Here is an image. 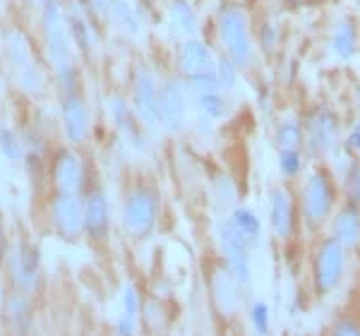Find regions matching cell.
<instances>
[{
    "instance_id": "d590c367",
    "label": "cell",
    "mask_w": 360,
    "mask_h": 336,
    "mask_svg": "<svg viewBox=\"0 0 360 336\" xmlns=\"http://www.w3.org/2000/svg\"><path fill=\"white\" fill-rule=\"evenodd\" d=\"M77 3L94 20H111V0H77Z\"/></svg>"
},
{
    "instance_id": "5b68a950",
    "label": "cell",
    "mask_w": 360,
    "mask_h": 336,
    "mask_svg": "<svg viewBox=\"0 0 360 336\" xmlns=\"http://www.w3.org/2000/svg\"><path fill=\"white\" fill-rule=\"evenodd\" d=\"M336 205V188L327 171L317 168L307 176L303 185V217L307 226H317L327 221Z\"/></svg>"
},
{
    "instance_id": "4fadbf2b",
    "label": "cell",
    "mask_w": 360,
    "mask_h": 336,
    "mask_svg": "<svg viewBox=\"0 0 360 336\" xmlns=\"http://www.w3.org/2000/svg\"><path fill=\"white\" fill-rule=\"evenodd\" d=\"M108 111L113 115V123L118 127L120 132H123V137L127 142L132 144V147L137 149V152H147L149 144H147V137H144V130H142V123H137V113H132L135 108L127 106V101L120 94H113L108 98Z\"/></svg>"
},
{
    "instance_id": "e575fe53",
    "label": "cell",
    "mask_w": 360,
    "mask_h": 336,
    "mask_svg": "<svg viewBox=\"0 0 360 336\" xmlns=\"http://www.w3.org/2000/svg\"><path fill=\"white\" fill-rule=\"evenodd\" d=\"M214 197H217L219 207H233L236 190H233V183H231L226 176L214 181Z\"/></svg>"
},
{
    "instance_id": "f546056e",
    "label": "cell",
    "mask_w": 360,
    "mask_h": 336,
    "mask_svg": "<svg viewBox=\"0 0 360 336\" xmlns=\"http://www.w3.org/2000/svg\"><path fill=\"white\" fill-rule=\"evenodd\" d=\"M238 70H240V67H238L226 53L219 58L217 60V77H219V84H221V91H233L236 89Z\"/></svg>"
},
{
    "instance_id": "ee69618b",
    "label": "cell",
    "mask_w": 360,
    "mask_h": 336,
    "mask_svg": "<svg viewBox=\"0 0 360 336\" xmlns=\"http://www.w3.org/2000/svg\"><path fill=\"white\" fill-rule=\"evenodd\" d=\"M358 98H360V91H358Z\"/></svg>"
},
{
    "instance_id": "cb8c5ba5",
    "label": "cell",
    "mask_w": 360,
    "mask_h": 336,
    "mask_svg": "<svg viewBox=\"0 0 360 336\" xmlns=\"http://www.w3.org/2000/svg\"><path fill=\"white\" fill-rule=\"evenodd\" d=\"M68 27H70V37H72L75 46L79 49V53L89 56L91 53V29H89V25H86V20H84L82 10H79V5H75V8L70 10Z\"/></svg>"
},
{
    "instance_id": "d6a6232c",
    "label": "cell",
    "mask_w": 360,
    "mask_h": 336,
    "mask_svg": "<svg viewBox=\"0 0 360 336\" xmlns=\"http://www.w3.org/2000/svg\"><path fill=\"white\" fill-rule=\"evenodd\" d=\"M346 197L351 205H358L360 207V161L358 159H351L348 164V171H346Z\"/></svg>"
},
{
    "instance_id": "e0dca14e",
    "label": "cell",
    "mask_w": 360,
    "mask_h": 336,
    "mask_svg": "<svg viewBox=\"0 0 360 336\" xmlns=\"http://www.w3.org/2000/svg\"><path fill=\"white\" fill-rule=\"evenodd\" d=\"M51 176H53V183L58 190L63 193H77L82 188V161L75 152L70 149H60L53 159V168H51Z\"/></svg>"
},
{
    "instance_id": "d6986e66",
    "label": "cell",
    "mask_w": 360,
    "mask_h": 336,
    "mask_svg": "<svg viewBox=\"0 0 360 336\" xmlns=\"http://www.w3.org/2000/svg\"><path fill=\"white\" fill-rule=\"evenodd\" d=\"M334 235L344 243V247H360V209L358 205L344 207L334 219Z\"/></svg>"
},
{
    "instance_id": "ac0fdd59",
    "label": "cell",
    "mask_w": 360,
    "mask_h": 336,
    "mask_svg": "<svg viewBox=\"0 0 360 336\" xmlns=\"http://www.w3.org/2000/svg\"><path fill=\"white\" fill-rule=\"evenodd\" d=\"M178 67L185 77H193V75L217 70V60H214L212 51H209V46L205 41H200V39H190V41H185L183 49H180Z\"/></svg>"
},
{
    "instance_id": "44dd1931",
    "label": "cell",
    "mask_w": 360,
    "mask_h": 336,
    "mask_svg": "<svg viewBox=\"0 0 360 336\" xmlns=\"http://www.w3.org/2000/svg\"><path fill=\"white\" fill-rule=\"evenodd\" d=\"M168 20H171L173 32L180 34V37H195L197 29H200L197 13L188 0H173L171 8H168Z\"/></svg>"
},
{
    "instance_id": "9a60e30c",
    "label": "cell",
    "mask_w": 360,
    "mask_h": 336,
    "mask_svg": "<svg viewBox=\"0 0 360 336\" xmlns=\"http://www.w3.org/2000/svg\"><path fill=\"white\" fill-rule=\"evenodd\" d=\"M108 228H111L108 200L101 190H94L84 200V231L91 240H106Z\"/></svg>"
},
{
    "instance_id": "4dcf8cb0",
    "label": "cell",
    "mask_w": 360,
    "mask_h": 336,
    "mask_svg": "<svg viewBox=\"0 0 360 336\" xmlns=\"http://www.w3.org/2000/svg\"><path fill=\"white\" fill-rule=\"evenodd\" d=\"M278 168L286 178H295L303 171V154L300 149H281L278 152Z\"/></svg>"
},
{
    "instance_id": "d4e9b609",
    "label": "cell",
    "mask_w": 360,
    "mask_h": 336,
    "mask_svg": "<svg viewBox=\"0 0 360 336\" xmlns=\"http://www.w3.org/2000/svg\"><path fill=\"white\" fill-rule=\"evenodd\" d=\"M276 147L278 152L281 149H303L305 147V127L300 125V120H283V123H278L276 127Z\"/></svg>"
},
{
    "instance_id": "7402d4cb",
    "label": "cell",
    "mask_w": 360,
    "mask_h": 336,
    "mask_svg": "<svg viewBox=\"0 0 360 336\" xmlns=\"http://www.w3.org/2000/svg\"><path fill=\"white\" fill-rule=\"evenodd\" d=\"M111 20L125 37H130V39L142 37V22H139V15L127 0H111Z\"/></svg>"
},
{
    "instance_id": "836d02e7",
    "label": "cell",
    "mask_w": 360,
    "mask_h": 336,
    "mask_svg": "<svg viewBox=\"0 0 360 336\" xmlns=\"http://www.w3.org/2000/svg\"><path fill=\"white\" fill-rule=\"evenodd\" d=\"M17 75H20V86L25 91H29V94H37V91L44 89V75L34 63L27 67H22V70H17Z\"/></svg>"
},
{
    "instance_id": "8d00e7d4",
    "label": "cell",
    "mask_w": 360,
    "mask_h": 336,
    "mask_svg": "<svg viewBox=\"0 0 360 336\" xmlns=\"http://www.w3.org/2000/svg\"><path fill=\"white\" fill-rule=\"evenodd\" d=\"M139 310H142V300H139V291L132 283H127L123 288V315H130L137 320Z\"/></svg>"
},
{
    "instance_id": "484cf974",
    "label": "cell",
    "mask_w": 360,
    "mask_h": 336,
    "mask_svg": "<svg viewBox=\"0 0 360 336\" xmlns=\"http://www.w3.org/2000/svg\"><path fill=\"white\" fill-rule=\"evenodd\" d=\"M8 315H10V322H13V329L15 332H27L32 327V308H29V300H27V293H15L8 303Z\"/></svg>"
},
{
    "instance_id": "603a6c76",
    "label": "cell",
    "mask_w": 360,
    "mask_h": 336,
    "mask_svg": "<svg viewBox=\"0 0 360 336\" xmlns=\"http://www.w3.org/2000/svg\"><path fill=\"white\" fill-rule=\"evenodd\" d=\"M332 51L339 60H351L358 51V29L353 22H344V25L336 27L332 37Z\"/></svg>"
},
{
    "instance_id": "6da1fadb",
    "label": "cell",
    "mask_w": 360,
    "mask_h": 336,
    "mask_svg": "<svg viewBox=\"0 0 360 336\" xmlns=\"http://www.w3.org/2000/svg\"><path fill=\"white\" fill-rule=\"evenodd\" d=\"M44 37H46V49H49V60L53 65L65 94H77V67L72 63V37H70L68 20L63 15L60 0H51L44 5Z\"/></svg>"
},
{
    "instance_id": "3957f363",
    "label": "cell",
    "mask_w": 360,
    "mask_h": 336,
    "mask_svg": "<svg viewBox=\"0 0 360 336\" xmlns=\"http://www.w3.org/2000/svg\"><path fill=\"white\" fill-rule=\"evenodd\" d=\"M159 217V195L149 185H135L127 193L123 207V226L127 235L135 240H144L156 226Z\"/></svg>"
},
{
    "instance_id": "f35d334b",
    "label": "cell",
    "mask_w": 360,
    "mask_h": 336,
    "mask_svg": "<svg viewBox=\"0 0 360 336\" xmlns=\"http://www.w3.org/2000/svg\"><path fill=\"white\" fill-rule=\"evenodd\" d=\"M334 334L339 336H360V324L353 320H341L334 324Z\"/></svg>"
},
{
    "instance_id": "277c9868",
    "label": "cell",
    "mask_w": 360,
    "mask_h": 336,
    "mask_svg": "<svg viewBox=\"0 0 360 336\" xmlns=\"http://www.w3.org/2000/svg\"><path fill=\"white\" fill-rule=\"evenodd\" d=\"M346 269V247L336 235L319 243L315 259H312V283L319 295L332 293L344 279Z\"/></svg>"
},
{
    "instance_id": "83f0119b",
    "label": "cell",
    "mask_w": 360,
    "mask_h": 336,
    "mask_svg": "<svg viewBox=\"0 0 360 336\" xmlns=\"http://www.w3.org/2000/svg\"><path fill=\"white\" fill-rule=\"evenodd\" d=\"M8 51H10V60H13V65L17 70H22V67L32 65L34 58H32V49H29V41L27 37L22 32H13L10 34V41H8Z\"/></svg>"
},
{
    "instance_id": "1f68e13d",
    "label": "cell",
    "mask_w": 360,
    "mask_h": 336,
    "mask_svg": "<svg viewBox=\"0 0 360 336\" xmlns=\"http://www.w3.org/2000/svg\"><path fill=\"white\" fill-rule=\"evenodd\" d=\"M269 305L264 300H252L250 303V324H252L255 334H269Z\"/></svg>"
},
{
    "instance_id": "52a82bcc",
    "label": "cell",
    "mask_w": 360,
    "mask_h": 336,
    "mask_svg": "<svg viewBox=\"0 0 360 336\" xmlns=\"http://www.w3.org/2000/svg\"><path fill=\"white\" fill-rule=\"evenodd\" d=\"M132 108H135L139 123L147 130H159L161 118H159V86L152 70H147L144 65L137 67L135 82H132Z\"/></svg>"
},
{
    "instance_id": "7bdbcfd3",
    "label": "cell",
    "mask_w": 360,
    "mask_h": 336,
    "mask_svg": "<svg viewBox=\"0 0 360 336\" xmlns=\"http://www.w3.org/2000/svg\"><path fill=\"white\" fill-rule=\"evenodd\" d=\"M29 3H34V5H41V8H44V5H46V3H51V0H29Z\"/></svg>"
},
{
    "instance_id": "4316f807",
    "label": "cell",
    "mask_w": 360,
    "mask_h": 336,
    "mask_svg": "<svg viewBox=\"0 0 360 336\" xmlns=\"http://www.w3.org/2000/svg\"><path fill=\"white\" fill-rule=\"evenodd\" d=\"M193 101H195L197 111L212 120H221V118H226V113H229V106H226V98L221 96V91L197 94V96H193Z\"/></svg>"
},
{
    "instance_id": "9c48e42d",
    "label": "cell",
    "mask_w": 360,
    "mask_h": 336,
    "mask_svg": "<svg viewBox=\"0 0 360 336\" xmlns=\"http://www.w3.org/2000/svg\"><path fill=\"white\" fill-rule=\"evenodd\" d=\"M51 221L63 238H79V233L84 231V205L79 202V197L75 193L58 190L51 200Z\"/></svg>"
},
{
    "instance_id": "7c38bea8",
    "label": "cell",
    "mask_w": 360,
    "mask_h": 336,
    "mask_svg": "<svg viewBox=\"0 0 360 336\" xmlns=\"http://www.w3.org/2000/svg\"><path fill=\"white\" fill-rule=\"evenodd\" d=\"M63 130L72 144H82L91 130V113L79 94H65L63 98Z\"/></svg>"
},
{
    "instance_id": "30bf717a",
    "label": "cell",
    "mask_w": 360,
    "mask_h": 336,
    "mask_svg": "<svg viewBox=\"0 0 360 336\" xmlns=\"http://www.w3.org/2000/svg\"><path fill=\"white\" fill-rule=\"evenodd\" d=\"M188 84L180 79H166L159 86V118L166 132H180L188 113Z\"/></svg>"
},
{
    "instance_id": "ab89813d",
    "label": "cell",
    "mask_w": 360,
    "mask_h": 336,
    "mask_svg": "<svg viewBox=\"0 0 360 336\" xmlns=\"http://www.w3.org/2000/svg\"><path fill=\"white\" fill-rule=\"evenodd\" d=\"M135 324H137V320L135 317H130V315H123L118 320V324H115V332L118 334H135Z\"/></svg>"
},
{
    "instance_id": "74e56055",
    "label": "cell",
    "mask_w": 360,
    "mask_h": 336,
    "mask_svg": "<svg viewBox=\"0 0 360 336\" xmlns=\"http://www.w3.org/2000/svg\"><path fill=\"white\" fill-rule=\"evenodd\" d=\"M259 46L269 53V51H274V46H276V27L274 25H262V29H259Z\"/></svg>"
},
{
    "instance_id": "2e32d148",
    "label": "cell",
    "mask_w": 360,
    "mask_h": 336,
    "mask_svg": "<svg viewBox=\"0 0 360 336\" xmlns=\"http://www.w3.org/2000/svg\"><path fill=\"white\" fill-rule=\"evenodd\" d=\"M39 276H41V269H39V252L37 247L22 243L15 252L13 259V279L17 291L22 293H32L34 288L39 286Z\"/></svg>"
},
{
    "instance_id": "8fae6325",
    "label": "cell",
    "mask_w": 360,
    "mask_h": 336,
    "mask_svg": "<svg viewBox=\"0 0 360 336\" xmlns=\"http://www.w3.org/2000/svg\"><path fill=\"white\" fill-rule=\"evenodd\" d=\"M209 291H212L214 308L221 317H233L236 310L240 308V283L229 266H217L209 279Z\"/></svg>"
},
{
    "instance_id": "5bb4252c",
    "label": "cell",
    "mask_w": 360,
    "mask_h": 336,
    "mask_svg": "<svg viewBox=\"0 0 360 336\" xmlns=\"http://www.w3.org/2000/svg\"><path fill=\"white\" fill-rule=\"evenodd\" d=\"M269 224L276 238L288 240L295 231V209L293 195L286 188H274L269 193Z\"/></svg>"
},
{
    "instance_id": "f1b7e54d",
    "label": "cell",
    "mask_w": 360,
    "mask_h": 336,
    "mask_svg": "<svg viewBox=\"0 0 360 336\" xmlns=\"http://www.w3.org/2000/svg\"><path fill=\"white\" fill-rule=\"evenodd\" d=\"M0 154L10 161H20L25 156V142H20V137L5 123H0Z\"/></svg>"
},
{
    "instance_id": "8992f818",
    "label": "cell",
    "mask_w": 360,
    "mask_h": 336,
    "mask_svg": "<svg viewBox=\"0 0 360 336\" xmlns=\"http://www.w3.org/2000/svg\"><path fill=\"white\" fill-rule=\"evenodd\" d=\"M219 245H221L226 266L231 269V274L236 276L240 286H250V281H252L250 250H252V247L243 240V235L236 231V226L231 224V219H221V224H219Z\"/></svg>"
},
{
    "instance_id": "ba28073f",
    "label": "cell",
    "mask_w": 360,
    "mask_h": 336,
    "mask_svg": "<svg viewBox=\"0 0 360 336\" xmlns=\"http://www.w3.org/2000/svg\"><path fill=\"white\" fill-rule=\"evenodd\" d=\"M336 115L327 106H317L305 125V149L310 156H327L336 144Z\"/></svg>"
},
{
    "instance_id": "60d3db41",
    "label": "cell",
    "mask_w": 360,
    "mask_h": 336,
    "mask_svg": "<svg viewBox=\"0 0 360 336\" xmlns=\"http://www.w3.org/2000/svg\"><path fill=\"white\" fill-rule=\"evenodd\" d=\"M346 149H348V152H358L360 154V123L353 125V130L348 132Z\"/></svg>"
},
{
    "instance_id": "b9f144b4",
    "label": "cell",
    "mask_w": 360,
    "mask_h": 336,
    "mask_svg": "<svg viewBox=\"0 0 360 336\" xmlns=\"http://www.w3.org/2000/svg\"><path fill=\"white\" fill-rule=\"evenodd\" d=\"M137 5H139V8H144V10H152L154 0H137Z\"/></svg>"
},
{
    "instance_id": "ffe728a7",
    "label": "cell",
    "mask_w": 360,
    "mask_h": 336,
    "mask_svg": "<svg viewBox=\"0 0 360 336\" xmlns=\"http://www.w3.org/2000/svg\"><path fill=\"white\" fill-rule=\"evenodd\" d=\"M229 219L250 247L259 245V240H262V224H259L257 214H255L252 209H248V207H233Z\"/></svg>"
},
{
    "instance_id": "7a4b0ae2",
    "label": "cell",
    "mask_w": 360,
    "mask_h": 336,
    "mask_svg": "<svg viewBox=\"0 0 360 336\" xmlns=\"http://www.w3.org/2000/svg\"><path fill=\"white\" fill-rule=\"evenodd\" d=\"M219 37L224 44V53L238 67H248L255 58V46L250 39L248 15L240 5H229L219 13Z\"/></svg>"
}]
</instances>
